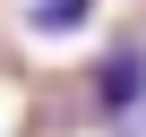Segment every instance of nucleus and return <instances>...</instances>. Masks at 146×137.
Returning a JSON list of instances; mask_svg holds the SVG:
<instances>
[{"label":"nucleus","mask_w":146,"mask_h":137,"mask_svg":"<svg viewBox=\"0 0 146 137\" xmlns=\"http://www.w3.org/2000/svg\"><path fill=\"white\" fill-rule=\"evenodd\" d=\"M86 94H95V111H103V120L137 111V103H146V51H137V43L103 51V60H95V77H86Z\"/></svg>","instance_id":"1"},{"label":"nucleus","mask_w":146,"mask_h":137,"mask_svg":"<svg viewBox=\"0 0 146 137\" xmlns=\"http://www.w3.org/2000/svg\"><path fill=\"white\" fill-rule=\"evenodd\" d=\"M86 17H95V0H26V34H43V43L78 34Z\"/></svg>","instance_id":"2"}]
</instances>
